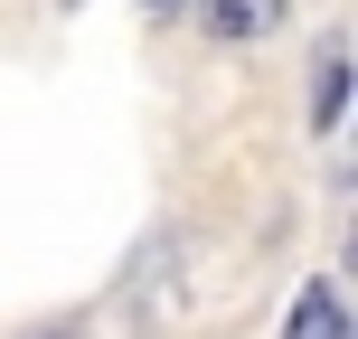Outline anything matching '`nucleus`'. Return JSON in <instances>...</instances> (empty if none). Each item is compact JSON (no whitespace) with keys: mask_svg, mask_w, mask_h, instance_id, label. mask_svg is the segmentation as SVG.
<instances>
[{"mask_svg":"<svg viewBox=\"0 0 358 339\" xmlns=\"http://www.w3.org/2000/svg\"><path fill=\"white\" fill-rule=\"evenodd\" d=\"M283 10L292 0H189V19L208 38H264V29H283Z\"/></svg>","mask_w":358,"mask_h":339,"instance_id":"2","label":"nucleus"},{"mask_svg":"<svg viewBox=\"0 0 358 339\" xmlns=\"http://www.w3.org/2000/svg\"><path fill=\"white\" fill-rule=\"evenodd\" d=\"M29 339H85V321H38Z\"/></svg>","mask_w":358,"mask_h":339,"instance_id":"5","label":"nucleus"},{"mask_svg":"<svg viewBox=\"0 0 358 339\" xmlns=\"http://www.w3.org/2000/svg\"><path fill=\"white\" fill-rule=\"evenodd\" d=\"M311 75H321V85H311V123H340V94H349V48H340V38H330V48H321V66H311Z\"/></svg>","mask_w":358,"mask_h":339,"instance_id":"4","label":"nucleus"},{"mask_svg":"<svg viewBox=\"0 0 358 339\" xmlns=\"http://www.w3.org/2000/svg\"><path fill=\"white\" fill-rule=\"evenodd\" d=\"M283 339H349V302H340V283H311L302 302L283 311Z\"/></svg>","mask_w":358,"mask_h":339,"instance_id":"3","label":"nucleus"},{"mask_svg":"<svg viewBox=\"0 0 358 339\" xmlns=\"http://www.w3.org/2000/svg\"><path fill=\"white\" fill-rule=\"evenodd\" d=\"M123 311L132 321H170L179 311V236H151L142 245V264L123 273Z\"/></svg>","mask_w":358,"mask_h":339,"instance_id":"1","label":"nucleus"}]
</instances>
